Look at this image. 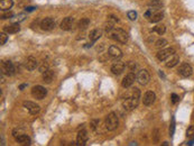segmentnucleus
<instances>
[{
	"label": "nucleus",
	"mask_w": 194,
	"mask_h": 146,
	"mask_svg": "<svg viewBox=\"0 0 194 146\" xmlns=\"http://www.w3.org/2000/svg\"><path fill=\"white\" fill-rule=\"evenodd\" d=\"M153 32L156 33L157 35H163V34H165V32H166V26L163 24H157L153 28Z\"/></svg>",
	"instance_id": "obj_26"
},
{
	"label": "nucleus",
	"mask_w": 194,
	"mask_h": 146,
	"mask_svg": "<svg viewBox=\"0 0 194 146\" xmlns=\"http://www.w3.org/2000/svg\"><path fill=\"white\" fill-rule=\"evenodd\" d=\"M127 16H128V18L130 19V20H135V19L137 18V12L133 11V10H130V11H128Z\"/></svg>",
	"instance_id": "obj_30"
},
{
	"label": "nucleus",
	"mask_w": 194,
	"mask_h": 146,
	"mask_svg": "<svg viewBox=\"0 0 194 146\" xmlns=\"http://www.w3.org/2000/svg\"><path fill=\"white\" fill-rule=\"evenodd\" d=\"M47 94V90H46L44 87L42 85H35L33 89H32V96H33L35 99L37 100H42L46 97Z\"/></svg>",
	"instance_id": "obj_5"
},
{
	"label": "nucleus",
	"mask_w": 194,
	"mask_h": 146,
	"mask_svg": "<svg viewBox=\"0 0 194 146\" xmlns=\"http://www.w3.org/2000/svg\"><path fill=\"white\" fill-rule=\"evenodd\" d=\"M25 67L28 71H33L37 67V60L34 56H28L26 62H25Z\"/></svg>",
	"instance_id": "obj_18"
},
{
	"label": "nucleus",
	"mask_w": 194,
	"mask_h": 146,
	"mask_svg": "<svg viewBox=\"0 0 194 146\" xmlns=\"http://www.w3.org/2000/svg\"><path fill=\"white\" fill-rule=\"evenodd\" d=\"M11 17H14V14H12L11 11H6L5 14H2V15H1V18H2V19L11 18Z\"/></svg>",
	"instance_id": "obj_31"
},
{
	"label": "nucleus",
	"mask_w": 194,
	"mask_h": 146,
	"mask_svg": "<svg viewBox=\"0 0 194 146\" xmlns=\"http://www.w3.org/2000/svg\"><path fill=\"white\" fill-rule=\"evenodd\" d=\"M20 31V26H19L18 23H12L10 25H7L3 27V32L7 34H15V33H18Z\"/></svg>",
	"instance_id": "obj_17"
},
{
	"label": "nucleus",
	"mask_w": 194,
	"mask_h": 146,
	"mask_svg": "<svg viewBox=\"0 0 194 146\" xmlns=\"http://www.w3.org/2000/svg\"><path fill=\"white\" fill-rule=\"evenodd\" d=\"M127 65H128V67L130 69V71H133V70H135V69H136V63H135V62H133V61L128 62Z\"/></svg>",
	"instance_id": "obj_34"
},
{
	"label": "nucleus",
	"mask_w": 194,
	"mask_h": 146,
	"mask_svg": "<svg viewBox=\"0 0 194 146\" xmlns=\"http://www.w3.org/2000/svg\"><path fill=\"white\" fill-rule=\"evenodd\" d=\"M136 80L141 85H146L147 83H149V81H150V73H149L147 70H145V69L139 70L136 74Z\"/></svg>",
	"instance_id": "obj_4"
},
{
	"label": "nucleus",
	"mask_w": 194,
	"mask_h": 146,
	"mask_svg": "<svg viewBox=\"0 0 194 146\" xmlns=\"http://www.w3.org/2000/svg\"><path fill=\"white\" fill-rule=\"evenodd\" d=\"M16 140H17V143H19L20 145H31L32 144L31 137L25 134L17 135V136H16Z\"/></svg>",
	"instance_id": "obj_19"
},
{
	"label": "nucleus",
	"mask_w": 194,
	"mask_h": 146,
	"mask_svg": "<svg viewBox=\"0 0 194 146\" xmlns=\"http://www.w3.org/2000/svg\"><path fill=\"white\" fill-rule=\"evenodd\" d=\"M23 106L32 114H37L40 110V107L37 104H35V102H33V101H24Z\"/></svg>",
	"instance_id": "obj_14"
},
{
	"label": "nucleus",
	"mask_w": 194,
	"mask_h": 146,
	"mask_svg": "<svg viewBox=\"0 0 194 146\" xmlns=\"http://www.w3.org/2000/svg\"><path fill=\"white\" fill-rule=\"evenodd\" d=\"M89 24H90V20H89L88 18H83L78 23V27H79L80 29H86Z\"/></svg>",
	"instance_id": "obj_27"
},
{
	"label": "nucleus",
	"mask_w": 194,
	"mask_h": 146,
	"mask_svg": "<svg viewBox=\"0 0 194 146\" xmlns=\"http://www.w3.org/2000/svg\"><path fill=\"white\" fill-rule=\"evenodd\" d=\"M193 135H194V127L193 126H191V127L188 129V131H186V136L190 138V137H192Z\"/></svg>",
	"instance_id": "obj_32"
},
{
	"label": "nucleus",
	"mask_w": 194,
	"mask_h": 146,
	"mask_svg": "<svg viewBox=\"0 0 194 146\" xmlns=\"http://www.w3.org/2000/svg\"><path fill=\"white\" fill-rule=\"evenodd\" d=\"M12 6H14V1L12 0H1L0 1L1 10H9Z\"/></svg>",
	"instance_id": "obj_24"
},
{
	"label": "nucleus",
	"mask_w": 194,
	"mask_h": 146,
	"mask_svg": "<svg viewBox=\"0 0 194 146\" xmlns=\"http://www.w3.org/2000/svg\"><path fill=\"white\" fill-rule=\"evenodd\" d=\"M6 34L7 33H5V32L0 34V44H1V45H3V44L7 42V40H8V36H7Z\"/></svg>",
	"instance_id": "obj_29"
},
{
	"label": "nucleus",
	"mask_w": 194,
	"mask_h": 146,
	"mask_svg": "<svg viewBox=\"0 0 194 146\" xmlns=\"http://www.w3.org/2000/svg\"><path fill=\"white\" fill-rule=\"evenodd\" d=\"M171 98H172V102L173 104H177L179 101V97L177 96V94H175V93H173L172 96H171Z\"/></svg>",
	"instance_id": "obj_33"
},
{
	"label": "nucleus",
	"mask_w": 194,
	"mask_h": 146,
	"mask_svg": "<svg viewBox=\"0 0 194 146\" xmlns=\"http://www.w3.org/2000/svg\"><path fill=\"white\" fill-rule=\"evenodd\" d=\"M119 125V120H118V117L116 115L115 113H110L109 115L107 116L106 118V127L108 131H115L116 128L118 127Z\"/></svg>",
	"instance_id": "obj_3"
},
{
	"label": "nucleus",
	"mask_w": 194,
	"mask_h": 146,
	"mask_svg": "<svg viewBox=\"0 0 194 146\" xmlns=\"http://www.w3.org/2000/svg\"><path fill=\"white\" fill-rule=\"evenodd\" d=\"M88 140V133L85 129L83 131H80L79 134H78V145H85Z\"/></svg>",
	"instance_id": "obj_20"
},
{
	"label": "nucleus",
	"mask_w": 194,
	"mask_h": 146,
	"mask_svg": "<svg viewBox=\"0 0 194 146\" xmlns=\"http://www.w3.org/2000/svg\"><path fill=\"white\" fill-rule=\"evenodd\" d=\"M192 72H193V69H192L191 65L188 63L181 64L179 67V69H177V73H179L182 78H188V76L192 74Z\"/></svg>",
	"instance_id": "obj_7"
},
{
	"label": "nucleus",
	"mask_w": 194,
	"mask_h": 146,
	"mask_svg": "<svg viewBox=\"0 0 194 146\" xmlns=\"http://www.w3.org/2000/svg\"><path fill=\"white\" fill-rule=\"evenodd\" d=\"M149 10H150V15L147 19L150 23H158L164 18V12L161 9H150L149 8Z\"/></svg>",
	"instance_id": "obj_8"
},
{
	"label": "nucleus",
	"mask_w": 194,
	"mask_h": 146,
	"mask_svg": "<svg viewBox=\"0 0 194 146\" xmlns=\"http://www.w3.org/2000/svg\"><path fill=\"white\" fill-rule=\"evenodd\" d=\"M124 67H126L124 62L117 61L112 64V67H111V72H112L113 74H116V75H119V74H121V73L124 71Z\"/></svg>",
	"instance_id": "obj_12"
},
{
	"label": "nucleus",
	"mask_w": 194,
	"mask_h": 146,
	"mask_svg": "<svg viewBox=\"0 0 194 146\" xmlns=\"http://www.w3.org/2000/svg\"><path fill=\"white\" fill-rule=\"evenodd\" d=\"M110 33V38H112L116 42H119L121 44L128 42V34L121 29V28H113L112 31L109 32Z\"/></svg>",
	"instance_id": "obj_2"
},
{
	"label": "nucleus",
	"mask_w": 194,
	"mask_h": 146,
	"mask_svg": "<svg viewBox=\"0 0 194 146\" xmlns=\"http://www.w3.org/2000/svg\"><path fill=\"white\" fill-rule=\"evenodd\" d=\"M135 80H136V75L133 72H129L122 80V87L124 88H130L131 85L133 84V82H135Z\"/></svg>",
	"instance_id": "obj_13"
},
{
	"label": "nucleus",
	"mask_w": 194,
	"mask_h": 146,
	"mask_svg": "<svg viewBox=\"0 0 194 146\" xmlns=\"http://www.w3.org/2000/svg\"><path fill=\"white\" fill-rule=\"evenodd\" d=\"M40 27L42 28L43 31L49 32L52 29H54L55 27V20L52 17H46L44 18L40 24Z\"/></svg>",
	"instance_id": "obj_6"
},
{
	"label": "nucleus",
	"mask_w": 194,
	"mask_h": 146,
	"mask_svg": "<svg viewBox=\"0 0 194 146\" xmlns=\"http://www.w3.org/2000/svg\"><path fill=\"white\" fill-rule=\"evenodd\" d=\"M75 19L73 17H66L64 18L61 23V28L63 31H72L73 28L75 27Z\"/></svg>",
	"instance_id": "obj_10"
},
{
	"label": "nucleus",
	"mask_w": 194,
	"mask_h": 146,
	"mask_svg": "<svg viewBox=\"0 0 194 146\" xmlns=\"http://www.w3.org/2000/svg\"><path fill=\"white\" fill-rule=\"evenodd\" d=\"M1 67H2V73H5L6 75L12 76L15 74V65L11 61H3Z\"/></svg>",
	"instance_id": "obj_9"
},
{
	"label": "nucleus",
	"mask_w": 194,
	"mask_h": 146,
	"mask_svg": "<svg viewBox=\"0 0 194 146\" xmlns=\"http://www.w3.org/2000/svg\"><path fill=\"white\" fill-rule=\"evenodd\" d=\"M174 129H175V122H174V119H172V124H171V136H173L174 135Z\"/></svg>",
	"instance_id": "obj_35"
},
{
	"label": "nucleus",
	"mask_w": 194,
	"mask_h": 146,
	"mask_svg": "<svg viewBox=\"0 0 194 146\" xmlns=\"http://www.w3.org/2000/svg\"><path fill=\"white\" fill-rule=\"evenodd\" d=\"M167 44V41L164 40V38H161V40H157L156 41V43H155V45H156V47L157 49H163V47H165Z\"/></svg>",
	"instance_id": "obj_28"
},
{
	"label": "nucleus",
	"mask_w": 194,
	"mask_h": 146,
	"mask_svg": "<svg viewBox=\"0 0 194 146\" xmlns=\"http://www.w3.org/2000/svg\"><path fill=\"white\" fill-rule=\"evenodd\" d=\"M155 98H156V96H155V93L153 91H147L145 94H144L143 97V102L145 106H152L153 104H154L155 101Z\"/></svg>",
	"instance_id": "obj_15"
},
{
	"label": "nucleus",
	"mask_w": 194,
	"mask_h": 146,
	"mask_svg": "<svg viewBox=\"0 0 194 146\" xmlns=\"http://www.w3.org/2000/svg\"><path fill=\"white\" fill-rule=\"evenodd\" d=\"M148 6L150 7V9H162L163 2L161 0H150L148 2Z\"/></svg>",
	"instance_id": "obj_25"
},
{
	"label": "nucleus",
	"mask_w": 194,
	"mask_h": 146,
	"mask_svg": "<svg viewBox=\"0 0 194 146\" xmlns=\"http://www.w3.org/2000/svg\"><path fill=\"white\" fill-rule=\"evenodd\" d=\"M140 98V90L138 88H133L131 90L130 94L124 96V107L127 110H133L139 104Z\"/></svg>",
	"instance_id": "obj_1"
},
{
	"label": "nucleus",
	"mask_w": 194,
	"mask_h": 146,
	"mask_svg": "<svg viewBox=\"0 0 194 146\" xmlns=\"http://www.w3.org/2000/svg\"><path fill=\"white\" fill-rule=\"evenodd\" d=\"M108 53H109L110 58H122L121 49H119V47H117V46H115V45L110 46L109 49H108Z\"/></svg>",
	"instance_id": "obj_16"
},
{
	"label": "nucleus",
	"mask_w": 194,
	"mask_h": 146,
	"mask_svg": "<svg viewBox=\"0 0 194 146\" xmlns=\"http://www.w3.org/2000/svg\"><path fill=\"white\" fill-rule=\"evenodd\" d=\"M43 80L45 83H51L54 80V72L49 69H47L46 71L43 72Z\"/></svg>",
	"instance_id": "obj_21"
},
{
	"label": "nucleus",
	"mask_w": 194,
	"mask_h": 146,
	"mask_svg": "<svg viewBox=\"0 0 194 146\" xmlns=\"http://www.w3.org/2000/svg\"><path fill=\"white\" fill-rule=\"evenodd\" d=\"M173 54H175V49H174L173 47L164 49H161V51L157 53V58L159 60V61H166L167 58Z\"/></svg>",
	"instance_id": "obj_11"
},
{
	"label": "nucleus",
	"mask_w": 194,
	"mask_h": 146,
	"mask_svg": "<svg viewBox=\"0 0 194 146\" xmlns=\"http://www.w3.org/2000/svg\"><path fill=\"white\" fill-rule=\"evenodd\" d=\"M102 36V31L101 29H99V28H95V29H93V31L90 33V35H89V37H90V41L91 42H97L100 37Z\"/></svg>",
	"instance_id": "obj_23"
},
{
	"label": "nucleus",
	"mask_w": 194,
	"mask_h": 146,
	"mask_svg": "<svg viewBox=\"0 0 194 146\" xmlns=\"http://www.w3.org/2000/svg\"><path fill=\"white\" fill-rule=\"evenodd\" d=\"M179 56H177L176 54H173V55H171L170 58L166 60V63H165V65H166L167 67H174L176 64L179 63Z\"/></svg>",
	"instance_id": "obj_22"
}]
</instances>
